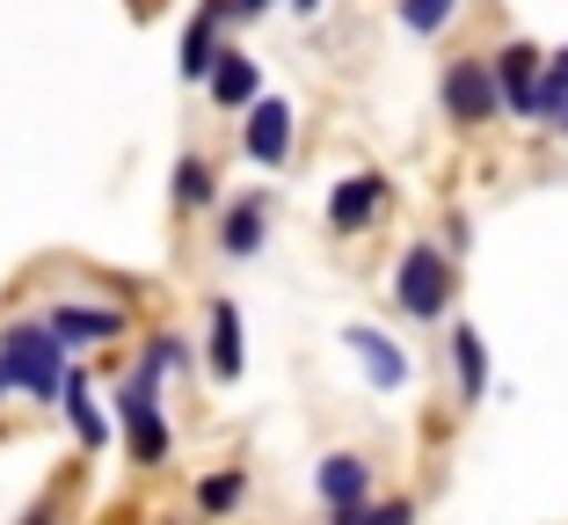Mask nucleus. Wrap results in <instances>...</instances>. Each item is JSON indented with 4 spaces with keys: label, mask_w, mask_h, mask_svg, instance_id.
<instances>
[{
    "label": "nucleus",
    "mask_w": 568,
    "mask_h": 525,
    "mask_svg": "<svg viewBox=\"0 0 568 525\" xmlns=\"http://www.w3.org/2000/svg\"><path fill=\"white\" fill-rule=\"evenodd\" d=\"M73 373V351L51 336L44 314H16L0 329V402L8 394H30V402H59Z\"/></svg>",
    "instance_id": "1"
},
{
    "label": "nucleus",
    "mask_w": 568,
    "mask_h": 525,
    "mask_svg": "<svg viewBox=\"0 0 568 525\" xmlns=\"http://www.w3.org/2000/svg\"><path fill=\"white\" fill-rule=\"evenodd\" d=\"M452 292H459L452 249H437V241H408L402 263H394V306H402L408 322H445Z\"/></svg>",
    "instance_id": "2"
},
{
    "label": "nucleus",
    "mask_w": 568,
    "mask_h": 525,
    "mask_svg": "<svg viewBox=\"0 0 568 525\" xmlns=\"http://www.w3.org/2000/svg\"><path fill=\"white\" fill-rule=\"evenodd\" d=\"M118 431H124V453H132V467H168V453H175V431H168V416H161V380L139 373V365L118 380Z\"/></svg>",
    "instance_id": "3"
},
{
    "label": "nucleus",
    "mask_w": 568,
    "mask_h": 525,
    "mask_svg": "<svg viewBox=\"0 0 568 525\" xmlns=\"http://www.w3.org/2000/svg\"><path fill=\"white\" fill-rule=\"evenodd\" d=\"M496 110H503L496 59H452L445 67V118L452 124H488Z\"/></svg>",
    "instance_id": "4"
},
{
    "label": "nucleus",
    "mask_w": 568,
    "mask_h": 525,
    "mask_svg": "<svg viewBox=\"0 0 568 525\" xmlns=\"http://www.w3.org/2000/svg\"><path fill=\"white\" fill-rule=\"evenodd\" d=\"M343 343L357 351V365H365V380H372L379 394H402V387H408V373H416V365H408V351H402L394 336H386V329L351 322V329H343Z\"/></svg>",
    "instance_id": "5"
},
{
    "label": "nucleus",
    "mask_w": 568,
    "mask_h": 525,
    "mask_svg": "<svg viewBox=\"0 0 568 525\" xmlns=\"http://www.w3.org/2000/svg\"><path fill=\"white\" fill-rule=\"evenodd\" d=\"M44 322H51V336L67 343V351H95V343H118L124 336V314H118V306H81V300L44 306Z\"/></svg>",
    "instance_id": "6"
},
{
    "label": "nucleus",
    "mask_w": 568,
    "mask_h": 525,
    "mask_svg": "<svg viewBox=\"0 0 568 525\" xmlns=\"http://www.w3.org/2000/svg\"><path fill=\"white\" fill-rule=\"evenodd\" d=\"M539 81H547V51H539V44L518 37V44L496 51V88H503V102H510V118H532Z\"/></svg>",
    "instance_id": "7"
},
{
    "label": "nucleus",
    "mask_w": 568,
    "mask_h": 525,
    "mask_svg": "<svg viewBox=\"0 0 568 525\" xmlns=\"http://www.w3.org/2000/svg\"><path fill=\"white\" fill-rule=\"evenodd\" d=\"M241 153H248L255 169H277L284 153H292V102L284 95H263L241 124Z\"/></svg>",
    "instance_id": "8"
},
{
    "label": "nucleus",
    "mask_w": 568,
    "mask_h": 525,
    "mask_svg": "<svg viewBox=\"0 0 568 525\" xmlns=\"http://www.w3.org/2000/svg\"><path fill=\"white\" fill-rule=\"evenodd\" d=\"M314 496L328 511H365L372 504V460L365 453H328L314 467Z\"/></svg>",
    "instance_id": "9"
},
{
    "label": "nucleus",
    "mask_w": 568,
    "mask_h": 525,
    "mask_svg": "<svg viewBox=\"0 0 568 525\" xmlns=\"http://www.w3.org/2000/svg\"><path fill=\"white\" fill-rule=\"evenodd\" d=\"M386 204V175H343V183L328 190V234H365L372 220H379Z\"/></svg>",
    "instance_id": "10"
},
{
    "label": "nucleus",
    "mask_w": 568,
    "mask_h": 525,
    "mask_svg": "<svg viewBox=\"0 0 568 525\" xmlns=\"http://www.w3.org/2000/svg\"><path fill=\"white\" fill-rule=\"evenodd\" d=\"M204 351H212V380H241L248 373V336H241V306L234 300L204 306Z\"/></svg>",
    "instance_id": "11"
},
{
    "label": "nucleus",
    "mask_w": 568,
    "mask_h": 525,
    "mask_svg": "<svg viewBox=\"0 0 568 525\" xmlns=\"http://www.w3.org/2000/svg\"><path fill=\"white\" fill-rule=\"evenodd\" d=\"M234 16V8H226V0H204L197 8V22H190L183 30V81H212V67H219V22Z\"/></svg>",
    "instance_id": "12"
},
{
    "label": "nucleus",
    "mask_w": 568,
    "mask_h": 525,
    "mask_svg": "<svg viewBox=\"0 0 568 525\" xmlns=\"http://www.w3.org/2000/svg\"><path fill=\"white\" fill-rule=\"evenodd\" d=\"M212 102L219 110H255L263 102V73H255V59L248 51H219V67H212Z\"/></svg>",
    "instance_id": "13"
},
{
    "label": "nucleus",
    "mask_w": 568,
    "mask_h": 525,
    "mask_svg": "<svg viewBox=\"0 0 568 525\" xmlns=\"http://www.w3.org/2000/svg\"><path fill=\"white\" fill-rule=\"evenodd\" d=\"M263 226H270V204L263 198H234L226 220H219V255H226V263H248V255L263 249Z\"/></svg>",
    "instance_id": "14"
},
{
    "label": "nucleus",
    "mask_w": 568,
    "mask_h": 525,
    "mask_svg": "<svg viewBox=\"0 0 568 525\" xmlns=\"http://www.w3.org/2000/svg\"><path fill=\"white\" fill-rule=\"evenodd\" d=\"M452 373H459V402L481 408V394H488V343H481L474 322H452Z\"/></svg>",
    "instance_id": "15"
},
{
    "label": "nucleus",
    "mask_w": 568,
    "mask_h": 525,
    "mask_svg": "<svg viewBox=\"0 0 568 525\" xmlns=\"http://www.w3.org/2000/svg\"><path fill=\"white\" fill-rule=\"evenodd\" d=\"M59 408H67V424H73V438H81V453H102V445H110V424H102L95 387H88L81 365L67 373V394H59Z\"/></svg>",
    "instance_id": "16"
},
{
    "label": "nucleus",
    "mask_w": 568,
    "mask_h": 525,
    "mask_svg": "<svg viewBox=\"0 0 568 525\" xmlns=\"http://www.w3.org/2000/svg\"><path fill=\"white\" fill-rule=\"evenodd\" d=\"M190 504H197V518H234V511L248 504V467H219V475H204Z\"/></svg>",
    "instance_id": "17"
},
{
    "label": "nucleus",
    "mask_w": 568,
    "mask_h": 525,
    "mask_svg": "<svg viewBox=\"0 0 568 525\" xmlns=\"http://www.w3.org/2000/svg\"><path fill=\"white\" fill-rule=\"evenodd\" d=\"M168 198H175V212H204V204L219 198L212 161H204V153H183V161H175V190H168Z\"/></svg>",
    "instance_id": "18"
},
{
    "label": "nucleus",
    "mask_w": 568,
    "mask_h": 525,
    "mask_svg": "<svg viewBox=\"0 0 568 525\" xmlns=\"http://www.w3.org/2000/svg\"><path fill=\"white\" fill-rule=\"evenodd\" d=\"M139 373H153V380H168V373H190V343L175 336V329L146 336V351H139Z\"/></svg>",
    "instance_id": "19"
},
{
    "label": "nucleus",
    "mask_w": 568,
    "mask_h": 525,
    "mask_svg": "<svg viewBox=\"0 0 568 525\" xmlns=\"http://www.w3.org/2000/svg\"><path fill=\"white\" fill-rule=\"evenodd\" d=\"M452 16H459V0H402V22H408L416 37H437Z\"/></svg>",
    "instance_id": "20"
},
{
    "label": "nucleus",
    "mask_w": 568,
    "mask_h": 525,
    "mask_svg": "<svg viewBox=\"0 0 568 525\" xmlns=\"http://www.w3.org/2000/svg\"><path fill=\"white\" fill-rule=\"evenodd\" d=\"M365 525H416V504H408V496H386V504L365 511Z\"/></svg>",
    "instance_id": "21"
},
{
    "label": "nucleus",
    "mask_w": 568,
    "mask_h": 525,
    "mask_svg": "<svg viewBox=\"0 0 568 525\" xmlns=\"http://www.w3.org/2000/svg\"><path fill=\"white\" fill-rule=\"evenodd\" d=\"M226 8H234V16H248V22H255V16H270V8H277V0H226Z\"/></svg>",
    "instance_id": "22"
},
{
    "label": "nucleus",
    "mask_w": 568,
    "mask_h": 525,
    "mask_svg": "<svg viewBox=\"0 0 568 525\" xmlns=\"http://www.w3.org/2000/svg\"><path fill=\"white\" fill-rule=\"evenodd\" d=\"M292 8H300V16H314V8H321V0H292Z\"/></svg>",
    "instance_id": "23"
},
{
    "label": "nucleus",
    "mask_w": 568,
    "mask_h": 525,
    "mask_svg": "<svg viewBox=\"0 0 568 525\" xmlns=\"http://www.w3.org/2000/svg\"><path fill=\"white\" fill-rule=\"evenodd\" d=\"M22 525H51V518H22Z\"/></svg>",
    "instance_id": "24"
},
{
    "label": "nucleus",
    "mask_w": 568,
    "mask_h": 525,
    "mask_svg": "<svg viewBox=\"0 0 568 525\" xmlns=\"http://www.w3.org/2000/svg\"><path fill=\"white\" fill-rule=\"evenodd\" d=\"M561 132H568V124H561Z\"/></svg>",
    "instance_id": "25"
}]
</instances>
